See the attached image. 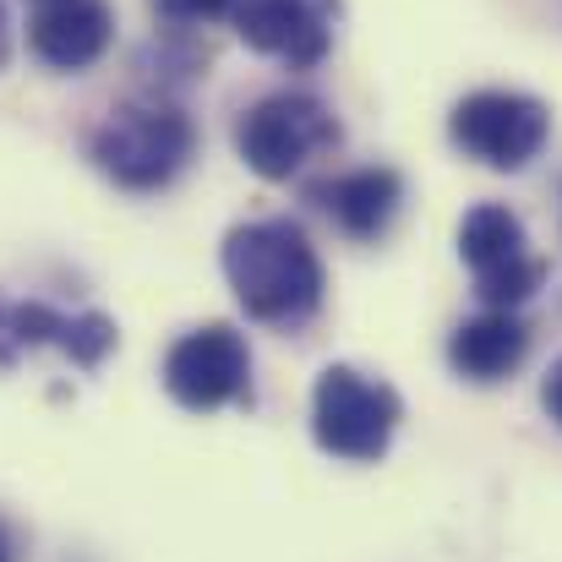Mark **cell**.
I'll use <instances>...</instances> for the list:
<instances>
[{
    "mask_svg": "<svg viewBox=\"0 0 562 562\" xmlns=\"http://www.w3.org/2000/svg\"><path fill=\"white\" fill-rule=\"evenodd\" d=\"M224 279L240 301V312L251 323H273V328H295L323 306V257L306 240L301 224L290 218H251L235 224L224 235Z\"/></svg>",
    "mask_w": 562,
    "mask_h": 562,
    "instance_id": "1",
    "label": "cell"
},
{
    "mask_svg": "<svg viewBox=\"0 0 562 562\" xmlns=\"http://www.w3.org/2000/svg\"><path fill=\"white\" fill-rule=\"evenodd\" d=\"M459 257L475 273V295L497 312H519L541 284H547V262L530 251L525 218L503 202H481L464 213L459 224Z\"/></svg>",
    "mask_w": 562,
    "mask_h": 562,
    "instance_id": "6",
    "label": "cell"
},
{
    "mask_svg": "<svg viewBox=\"0 0 562 562\" xmlns=\"http://www.w3.org/2000/svg\"><path fill=\"white\" fill-rule=\"evenodd\" d=\"M121 328L104 312H55L44 301H5L0 295V372H11L33 350H60L71 367L93 372L115 350Z\"/></svg>",
    "mask_w": 562,
    "mask_h": 562,
    "instance_id": "8",
    "label": "cell"
},
{
    "mask_svg": "<svg viewBox=\"0 0 562 562\" xmlns=\"http://www.w3.org/2000/svg\"><path fill=\"white\" fill-rule=\"evenodd\" d=\"M229 22L246 49L284 60L290 71H312L334 49L339 0H235Z\"/></svg>",
    "mask_w": 562,
    "mask_h": 562,
    "instance_id": "9",
    "label": "cell"
},
{
    "mask_svg": "<svg viewBox=\"0 0 562 562\" xmlns=\"http://www.w3.org/2000/svg\"><path fill=\"white\" fill-rule=\"evenodd\" d=\"M0 60H5V5H0Z\"/></svg>",
    "mask_w": 562,
    "mask_h": 562,
    "instance_id": "16",
    "label": "cell"
},
{
    "mask_svg": "<svg viewBox=\"0 0 562 562\" xmlns=\"http://www.w3.org/2000/svg\"><path fill=\"white\" fill-rule=\"evenodd\" d=\"M115 38V16L104 0H38L27 16V49L49 71H88L104 60Z\"/></svg>",
    "mask_w": 562,
    "mask_h": 562,
    "instance_id": "10",
    "label": "cell"
},
{
    "mask_svg": "<svg viewBox=\"0 0 562 562\" xmlns=\"http://www.w3.org/2000/svg\"><path fill=\"white\" fill-rule=\"evenodd\" d=\"M229 5H235V0H154V16H159L170 33H191V27H202V22L229 16Z\"/></svg>",
    "mask_w": 562,
    "mask_h": 562,
    "instance_id": "13",
    "label": "cell"
},
{
    "mask_svg": "<svg viewBox=\"0 0 562 562\" xmlns=\"http://www.w3.org/2000/svg\"><path fill=\"white\" fill-rule=\"evenodd\" d=\"M404 420V404L387 382L356 372V367H328L312 387V437L323 453L376 464Z\"/></svg>",
    "mask_w": 562,
    "mask_h": 562,
    "instance_id": "4",
    "label": "cell"
},
{
    "mask_svg": "<svg viewBox=\"0 0 562 562\" xmlns=\"http://www.w3.org/2000/svg\"><path fill=\"white\" fill-rule=\"evenodd\" d=\"M339 115L312 93H268L235 121V154L262 181H290L339 148Z\"/></svg>",
    "mask_w": 562,
    "mask_h": 562,
    "instance_id": "3",
    "label": "cell"
},
{
    "mask_svg": "<svg viewBox=\"0 0 562 562\" xmlns=\"http://www.w3.org/2000/svg\"><path fill=\"white\" fill-rule=\"evenodd\" d=\"M191 154H196V126L187 110L165 99L121 104L88 137L93 170L121 191H165L191 165Z\"/></svg>",
    "mask_w": 562,
    "mask_h": 562,
    "instance_id": "2",
    "label": "cell"
},
{
    "mask_svg": "<svg viewBox=\"0 0 562 562\" xmlns=\"http://www.w3.org/2000/svg\"><path fill=\"white\" fill-rule=\"evenodd\" d=\"M530 356V328L519 312H497L486 306L481 317L459 323L448 339V361L453 372L470 382H503L508 372H519V361Z\"/></svg>",
    "mask_w": 562,
    "mask_h": 562,
    "instance_id": "12",
    "label": "cell"
},
{
    "mask_svg": "<svg viewBox=\"0 0 562 562\" xmlns=\"http://www.w3.org/2000/svg\"><path fill=\"white\" fill-rule=\"evenodd\" d=\"M165 387H170L176 404H187L196 415L240 404L251 393V350H246V339L229 323H207V328L181 334L170 345V356H165Z\"/></svg>",
    "mask_w": 562,
    "mask_h": 562,
    "instance_id": "7",
    "label": "cell"
},
{
    "mask_svg": "<svg viewBox=\"0 0 562 562\" xmlns=\"http://www.w3.org/2000/svg\"><path fill=\"white\" fill-rule=\"evenodd\" d=\"M541 409L562 426V356L552 361V372H547V382H541Z\"/></svg>",
    "mask_w": 562,
    "mask_h": 562,
    "instance_id": "14",
    "label": "cell"
},
{
    "mask_svg": "<svg viewBox=\"0 0 562 562\" xmlns=\"http://www.w3.org/2000/svg\"><path fill=\"white\" fill-rule=\"evenodd\" d=\"M0 562H16V536H11L5 519H0Z\"/></svg>",
    "mask_w": 562,
    "mask_h": 562,
    "instance_id": "15",
    "label": "cell"
},
{
    "mask_svg": "<svg viewBox=\"0 0 562 562\" xmlns=\"http://www.w3.org/2000/svg\"><path fill=\"white\" fill-rule=\"evenodd\" d=\"M312 202L334 218V229H345L350 240H376L404 202V181L387 165H367V170H345L334 181H317Z\"/></svg>",
    "mask_w": 562,
    "mask_h": 562,
    "instance_id": "11",
    "label": "cell"
},
{
    "mask_svg": "<svg viewBox=\"0 0 562 562\" xmlns=\"http://www.w3.org/2000/svg\"><path fill=\"white\" fill-rule=\"evenodd\" d=\"M448 137L464 159L486 170H525L552 137V110L514 88H481L453 104Z\"/></svg>",
    "mask_w": 562,
    "mask_h": 562,
    "instance_id": "5",
    "label": "cell"
}]
</instances>
